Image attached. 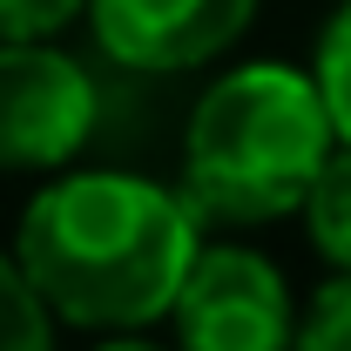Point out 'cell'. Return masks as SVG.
I'll use <instances>...</instances> for the list:
<instances>
[{
	"instance_id": "cell-1",
	"label": "cell",
	"mask_w": 351,
	"mask_h": 351,
	"mask_svg": "<svg viewBox=\"0 0 351 351\" xmlns=\"http://www.w3.org/2000/svg\"><path fill=\"white\" fill-rule=\"evenodd\" d=\"M14 257L27 263L47 311L75 331L162 324L203 257V210L182 182L129 169H68L21 210Z\"/></svg>"
},
{
	"instance_id": "cell-2",
	"label": "cell",
	"mask_w": 351,
	"mask_h": 351,
	"mask_svg": "<svg viewBox=\"0 0 351 351\" xmlns=\"http://www.w3.org/2000/svg\"><path fill=\"white\" fill-rule=\"evenodd\" d=\"M338 122L311 68L243 61L196 95L182 129V196L203 223H270L304 210Z\"/></svg>"
},
{
	"instance_id": "cell-3",
	"label": "cell",
	"mask_w": 351,
	"mask_h": 351,
	"mask_svg": "<svg viewBox=\"0 0 351 351\" xmlns=\"http://www.w3.org/2000/svg\"><path fill=\"white\" fill-rule=\"evenodd\" d=\"M101 95L88 68L54 41H0V169L54 176L95 135Z\"/></svg>"
},
{
	"instance_id": "cell-4",
	"label": "cell",
	"mask_w": 351,
	"mask_h": 351,
	"mask_svg": "<svg viewBox=\"0 0 351 351\" xmlns=\"http://www.w3.org/2000/svg\"><path fill=\"white\" fill-rule=\"evenodd\" d=\"M176 351H298V298L250 243H203L176 298Z\"/></svg>"
},
{
	"instance_id": "cell-5",
	"label": "cell",
	"mask_w": 351,
	"mask_h": 351,
	"mask_svg": "<svg viewBox=\"0 0 351 351\" xmlns=\"http://www.w3.org/2000/svg\"><path fill=\"white\" fill-rule=\"evenodd\" d=\"M257 0H88V27L115 68L176 75L203 68L243 41Z\"/></svg>"
},
{
	"instance_id": "cell-6",
	"label": "cell",
	"mask_w": 351,
	"mask_h": 351,
	"mask_svg": "<svg viewBox=\"0 0 351 351\" xmlns=\"http://www.w3.org/2000/svg\"><path fill=\"white\" fill-rule=\"evenodd\" d=\"M298 217H304L311 250L331 263V270H351V142H338L324 156V169H317V182H311Z\"/></svg>"
},
{
	"instance_id": "cell-7",
	"label": "cell",
	"mask_w": 351,
	"mask_h": 351,
	"mask_svg": "<svg viewBox=\"0 0 351 351\" xmlns=\"http://www.w3.org/2000/svg\"><path fill=\"white\" fill-rule=\"evenodd\" d=\"M54 311L34 291L27 263L14 250H0V351H54Z\"/></svg>"
},
{
	"instance_id": "cell-8",
	"label": "cell",
	"mask_w": 351,
	"mask_h": 351,
	"mask_svg": "<svg viewBox=\"0 0 351 351\" xmlns=\"http://www.w3.org/2000/svg\"><path fill=\"white\" fill-rule=\"evenodd\" d=\"M311 75L324 88V108H331V122H338V142H351V0H338V7L324 14Z\"/></svg>"
},
{
	"instance_id": "cell-9",
	"label": "cell",
	"mask_w": 351,
	"mask_h": 351,
	"mask_svg": "<svg viewBox=\"0 0 351 351\" xmlns=\"http://www.w3.org/2000/svg\"><path fill=\"white\" fill-rule=\"evenodd\" d=\"M298 351H351V270H331L298 317Z\"/></svg>"
},
{
	"instance_id": "cell-10",
	"label": "cell",
	"mask_w": 351,
	"mask_h": 351,
	"mask_svg": "<svg viewBox=\"0 0 351 351\" xmlns=\"http://www.w3.org/2000/svg\"><path fill=\"white\" fill-rule=\"evenodd\" d=\"M88 21V0H0V41H54Z\"/></svg>"
},
{
	"instance_id": "cell-11",
	"label": "cell",
	"mask_w": 351,
	"mask_h": 351,
	"mask_svg": "<svg viewBox=\"0 0 351 351\" xmlns=\"http://www.w3.org/2000/svg\"><path fill=\"white\" fill-rule=\"evenodd\" d=\"M95 351H176V345H156V338H142V331H108Z\"/></svg>"
}]
</instances>
